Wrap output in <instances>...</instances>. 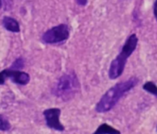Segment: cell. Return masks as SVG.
Masks as SVG:
<instances>
[{
  "instance_id": "12",
  "label": "cell",
  "mask_w": 157,
  "mask_h": 134,
  "mask_svg": "<svg viewBox=\"0 0 157 134\" xmlns=\"http://www.w3.org/2000/svg\"><path fill=\"white\" fill-rule=\"evenodd\" d=\"M75 1H76L77 4L80 5V6H86V3H87V0H75Z\"/></svg>"
},
{
  "instance_id": "8",
  "label": "cell",
  "mask_w": 157,
  "mask_h": 134,
  "mask_svg": "<svg viewBox=\"0 0 157 134\" xmlns=\"http://www.w3.org/2000/svg\"><path fill=\"white\" fill-rule=\"evenodd\" d=\"M94 134H121V132L108 124L100 125Z\"/></svg>"
},
{
  "instance_id": "3",
  "label": "cell",
  "mask_w": 157,
  "mask_h": 134,
  "mask_svg": "<svg viewBox=\"0 0 157 134\" xmlns=\"http://www.w3.org/2000/svg\"><path fill=\"white\" fill-rule=\"evenodd\" d=\"M78 88L79 83L76 76L74 74H67L61 76L54 87L53 93L56 97L66 100L74 97Z\"/></svg>"
},
{
  "instance_id": "14",
  "label": "cell",
  "mask_w": 157,
  "mask_h": 134,
  "mask_svg": "<svg viewBox=\"0 0 157 134\" xmlns=\"http://www.w3.org/2000/svg\"><path fill=\"white\" fill-rule=\"evenodd\" d=\"M1 6H2V4H1V0H0V8H1Z\"/></svg>"
},
{
  "instance_id": "10",
  "label": "cell",
  "mask_w": 157,
  "mask_h": 134,
  "mask_svg": "<svg viewBox=\"0 0 157 134\" xmlns=\"http://www.w3.org/2000/svg\"><path fill=\"white\" fill-rule=\"evenodd\" d=\"M144 88L147 92H149V93H151V94H153V95H155V96H156L157 97V86L154 84V83H152V82L146 83V84L144 86Z\"/></svg>"
},
{
  "instance_id": "11",
  "label": "cell",
  "mask_w": 157,
  "mask_h": 134,
  "mask_svg": "<svg viewBox=\"0 0 157 134\" xmlns=\"http://www.w3.org/2000/svg\"><path fill=\"white\" fill-rule=\"evenodd\" d=\"M24 67V60L22 59V58H18V59H17L14 63H13V64H12V66L10 67V69H13V70H19V69H22Z\"/></svg>"
},
{
  "instance_id": "5",
  "label": "cell",
  "mask_w": 157,
  "mask_h": 134,
  "mask_svg": "<svg viewBox=\"0 0 157 134\" xmlns=\"http://www.w3.org/2000/svg\"><path fill=\"white\" fill-rule=\"evenodd\" d=\"M6 79H10L13 83L20 86H26L29 84L30 77L29 75L25 72L9 68L0 72V85H4Z\"/></svg>"
},
{
  "instance_id": "9",
  "label": "cell",
  "mask_w": 157,
  "mask_h": 134,
  "mask_svg": "<svg viewBox=\"0 0 157 134\" xmlns=\"http://www.w3.org/2000/svg\"><path fill=\"white\" fill-rule=\"evenodd\" d=\"M10 128H11V124L8 121V120L5 116L0 115V131L6 132V131H9Z\"/></svg>"
},
{
  "instance_id": "2",
  "label": "cell",
  "mask_w": 157,
  "mask_h": 134,
  "mask_svg": "<svg viewBox=\"0 0 157 134\" xmlns=\"http://www.w3.org/2000/svg\"><path fill=\"white\" fill-rule=\"evenodd\" d=\"M137 43H138L137 36L135 34L131 35L129 37V39L127 40V41L125 42L121 52L111 63V65H110V68H109V77H110V79H116L123 73L127 59L131 56V54L136 49Z\"/></svg>"
},
{
  "instance_id": "4",
  "label": "cell",
  "mask_w": 157,
  "mask_h": 134,
  "mask_svg": "<svg viewBox=\"0 0 157 134\" xmlns=\"http://www.w3.org/2000/svg\"><path fill=\"white\" fill-rule=\"evenodd\" d=\"M69 38V29L65 24H60L48 29L42 35V41L47 44L63 42Z\"/></svg>"
},
{
  "instance_id": "6",
  "label": "cell",
  "mask_w": 157,
  "mask_h": 134,
  "mask_svg": "<svg viewBox=\"0 0 157 134\" xmlns=\"http://www.w3.org/2000/svg\"><path fill=\"white\" fill-rule=\"evenodd\" d=\"M43 115L45 117L46 124L50 129H53L59 132L64 131L63 125L60 122V116H61L60 109H56V108L48 109L43 111Z\"/></svg>"
},
{
  "instance_id": "13",
  "label": "cell",
  "mask_w": 157,
  "mask_h": 134,
  "mask_svg": "<svg viewBox=\"0 0 157 134\" xmlns=\"http://www.w3.org/2000/svg\"><path fill=\"white\" fill-rule=\"evenodd\" d=\"M154 12H155V16L156 17L157 20V0L155 1V8H154Z\"/></svg>"
},
{
  "instance_id": "1",
  "label": "cell",
  "mask_w": 157,
  "mask_h": 134,
  "mask_svg": "<svg viewBox=\"0 0 157 134\" xmlns=\"http://www.w3.org/2000/svg\"><path fill=\"white\" fill-rule=\"evenodd\" d=\"M137 84V80L135 78H131L125 82L117 84L113 87H111L107 93L102 97L100 101L97 105L98 112H106L110 110L117 102L121 99V98L129 90H131Z\"/></svg>"
},
{
  "instance_id": "7",
  "label": "cell",
  "mask_w": 157,
  "mask_h": 134,
  "mask_svg": "<svg viewBox=\"0 0 157 134\" xmlns=\"http://www.w3.org/2000/svg\"><path fill=\"white\" fill-rule=\"evenodd\" d=\"M3 26L6 30L11 31V32L20 31V27H19L18 22L11 17H5L3 18Z\"/></svg>"
}]
</instances>
